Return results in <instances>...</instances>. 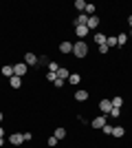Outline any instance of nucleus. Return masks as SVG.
<instances>
[{
  "label": "nucleus",
  "mask_w": 132,
  "mask_h": 148,
  "mask_svg": "<svg viewBox=\"0 0 132 148\" xmlns=\"http://www.w3.org/2000/svg\"><path fill=\"white\" fill-rule=\"evenodd\" d=\"M0 137H5V128L2 126H0Z\"/></svg>",
  "instance_id": "2f4dec72"
},
{
  "label": "nucleus",
  "mask_w": 132,
  "mask_h": 148,
  "mask_svg": "<svg viewBox=\"0 0 132 148\" xmlns=\"http://www.w3.org/2000/svg\"><path fill=\"white\" fill-rule=\"evenodd\" d=\"M0 73H2V75H7V77H13V66H11V64H5Z\"/></svg>",
  "instance_id": "ddd939ff"
},
{
  "label": "nucleus",
  "mask_w": 132,
  "mask_h": 148,
  "mask_svg": "<svg viewBox=\"0 0 132 148\" xmlns=\"http://www.w3.org/2000/svg\"><path fill=\"white\" fill-rule=\"evenodd\" d=\"M108 115H110V117H119V115H121V108H114V106H112V111L108 113Z\"/></svg>",
  "instance_id": "b1692460"
},
{
  "label": "nucleus",
  "mask_w": 132,
  "mask_h": 148,
  "mask_svg": "<svg viewBox=\"0 0 132 148\" xmlns=\"http://www.w3.org/2000/svg\"><path fill=\"white\" fill-rule=\"evenodd\" d=\"M108 51H110V49H108V44H99V53H108Z\"/></svg>",
  "instance_id": "cd10ccee"
},
{
  "label": "nucleus",
  "mask_w": 132,
  "mask_h": 148,
  "mask_svg": "<svg viewBox=\"0 0 132 148\" xmlns=\"http://www.w3.org/2000/svg\"><path fill=\"white\" fill-rule=\"evenodd\" d=\"M86 27H88V31H90V29H97V27H99V16H90Z\"/></svg>",
  "instance_id": "6e6552de"
},
{
  "label": "nucleus",
  "mask_w": 132,
  "mask_h": 148,
  "mask_svg": "<svg viewBox=\"0 0 132 148\" xmlns=\"http://www.w3.org/2000/svg\"><path fill=\"white\" fill-rule=\"evenodd\" d=\"M128 25H130V29H132V16H130V18H128Z\"/></svg>",
  "instance_id": "473e14b6"
},
{
  "label": "nucleus",
  "mask_w": 132,
  "mask_h": 148,
  "mask_svg": "<svg viewBox=\"0 0 132 148\" xmlns=\"http://www.w3.org/2000/svg\"><path fill=\"white\" fill-rule=\"evenodd\" d=\"M112 128H114V126H108V124H106V126L101 128V133H104V135H112Z\"/></svg>",
  "instance_id": "5701e85b"
},
{
  "label": "nucleus",
  "mask_w": 132,
  "mask_h": 148,
  "mask_svg": "<svg viewBox=\"0 0 132 148\" xmlns=\"http://www.w3.org/2000/svg\"><path fill=\"white\" fill-rule=\"evenodd\" d=\"M2 117H5V115H2V111H0V122H2Z\"/></svg>",
  "instance_id": "72a5a7b5"
},
{
  "label": "nucleus",
  "mask_w": 132,
  "mask_h": 148,
  "mask_svg": "<svg viewBox=\"0 0 132 148\" xmlns=\"http://www.w3.org/2000/svg\"><path fill=\"white\" fill-rule=\"evenodd\" d=\"M106 44H108V49H110V47H117V36H108Z\"/></svg>",
  "instance_id": "412c9836"
},
{
  "label": "nucleus",
  "mask_w": 132,
  "mask_h": 148,
  "mask_svg": "<svg viewBox=\"0 0 132 148\" xmlns=\"http://www.w3.org/2000/svg\"><path fill=\"white\" fill-rule=\"evenodd\" d=\"M22 137H24V142H31V139H33L31 130H26V133H22Z\"/></svg>",
  "instance_id": "a878e982"
},
{
  "label": "nucleus",
  "mask_w": 132,
  "mask_h": 148,
  "mask_svg": "<svg viewBox=\"0 0 132 148\" xmlns=\"http://www.w3.org/2000/svg\"><path fill=\"white\" fill-rule=\"evenodd\" d=\"M106 40H108V36H104V33H97V36H95V42H97V47H99V44H106Z\"/></svg>",
  "instance_id": "f3484780"
},
{
  "label": "nucleus",
  "mask_w": 132,
  "mask_h": 148,
  "mask_svg": "<svg viewBox=\"0 0 132 148\" xmlns=\"http://www.w3.org/2000/svg\"><path fill=\"white\" fill-rule=\"evenodd\" d=\"M126 42H128V33H119L117 36V47H123Z\"/></svg>",
  "instance_id": "dca6fc26"
},
{
  "label": "nucleus",
  "mask_w": 132,
  "mask_h": 148,
  "mask_svg": "<svg viewBox=\"0 0 132 148\" xmlns=\"http://www.w3.org/2000/svg\"><path fill=\"white\" fill-rule=\"evenodd\" d=\"M53 135H55L57 139H64V137H66V128H55V133H53Z\"/></svg>",
  "instance_id": "6ab92c4d"
},
{
  "label": "nucleus",
  "mask_w": 132,
  "mask_h": 148,
  "mask_svg": "<svg viewBox=\"0 0 132 148\" xmlns=\"http://www.w3.org/2000/svg\"><path fill=\"white\" fill-rule=\"evenodd\" d=\"M75 9L84 13V9H86V2H84V0H75Z\"/></svg>",
  "instance_id": "aec40b11"
},
{
  "label": "nucleus",
  "mask_w": 132,
  "mask_h": 148,
  "mask_svg": "<svg viewBox=\"0 0 132 148\" xmlns=\"http://www.w3.org/2000/svg\"><path fill=\"white\" fill-rule=\"evenodd\" d=\"M53 84H55V88H62V86H64V80H60V77H57Z\"/></svg>",
  "instance_id": "c756f323"
},
{
  "label": "nucleus",
  "mask_w": 132,
  "mask_h": 148,
  "mask_svg": "<svg viewBox=\"0 0 132 148\" xmlns=\"http://www.w3.org/2000/svg\"><path fill=\"white\" fill-rule=\"evenodd\" d=\"M26 64L24 62H18V64H13V75H18V77H24V73H26Z\"/></svg>",
  "instance_id": "f03ea898"
},
{
  "label": "nucleus",
  "mask_w": 132,
  "mask_h": 148,
  "mask_svg": "<svg viewBox=\"0 0 132 148\" xmlns=\"http://www.w3.org/2000/svg\"><path fill=\"white\" fill-rule=\"evenodd\" d=\"M90 126H93L95 130H99V128H104V126H106V115H99V117H95L93 122H90Z\"/></svg>",
  "instance_id": "39448f33"
},
{
  "label": "nucleus",
  "mask_w": 132,
  "mask_h": 148,
  "mask_svg": "<svg viewBox=\"0 0 132 148\" xmlns=\"http://www.w3.org/2000/svg\"><path fill=\"white\" fill-rule=\"evenodd\" d=\"M73 56L79 58V60H84V58L88 56V42H86V40H77V42H73Z\"/></svg>",
  "instance_id": "f257e3e1"
},
{
  "label": "nucleus",
  "mask_w": 132,
  "mask_h": 148,
  "mask_svg": "<svg viewBox=\"0 0 132 148\" xmlns=\"http://www.w3.org/2000/svg\"><path fill=\"white\" fill-rule=\"evenodd\" d=\"M5 146V137H0V148Z\"/></svg>",
  "instance_id": "7c9ffc66"
},
{
  "label": "nucleus",
  "mask_w": 132,
  "mask_h": 148,
  "mask_svg": "<svg viewBox=\"0 0 132 148\" xmlns=\"http://www.w3.org/2000/svg\"><path fill=\"white\" fill-rule=\"evenodd\" d=\"M9 84H11V88H20V86H22V77L13 75V77H9Z\"/></svg>",
  "instance_id": "9d476101"
},
{
  "label": "nucleus",
  "mask_w": 132,
  "mask_h": 148,
  "mask_svg": "<svg viewBox=\"0 0 132 148\" xmlns=\"http://www.w3.org/2000/svg\"><path fill=\"white\" fill-rule=\"evenodd\" d=\"M26 64V66H35V64H38L40 62V58L35 56V53H24V60H22Z\"/></svg>",
  "instance_id": "7ed1b4c3"
},
{
  "label": "nucleus",
  "mask_w": 132,
  "mask_h": 148,
  "mask_svg": "<svg viewBox=\"0 0 132 148\" xmlns=\"http://www.w3.org/2000/svg\"><path fill=\"white\" fill-rule=\"evenodd\" d=\"M112 135L117 137V139H119V137H123V135H126V128H123V126H114V128H112Z\"/></svg>",
  "instance_id": "f8f14e48"
},
{
  "label": "nucleus",
  "mask_w": 132,
  "mask_h": 148,
  "mask_svg": "<svg viewBox=\"0 0 132 148\" xmlns=\"http://www.w3.org/2000/svg\"><path fill=\"white\" fill-rule=\"evenodd\" d=\"M128 38H132V29H130V33H128Z\"/></svg>",
  "instance_id": "f704fd0d"
},
{
  "label": "nucleus",
  "mask_w": 132,
  "mask_h": 148,
  "mask_svg": "<svg viewBox=\"0 0 132 148\" xmlns=\"http://www.w3.org/2000/svg\"><path fill=\"white\" fill-rule=\"evenodd\" d=\"M60 51H62V53H73V42H68V40H66V42H60Z\"/></svg>",
  "instance_id": "1a4fd4ad"
},
{
  "label": "nucleus",
  "mask_w": 132,
  "mask_h": 148,
  "mask_svg": "<svg viewBox=\"0 0 132 148\" xmlns=\"http://www.w3.org/2000/svg\"><path fill=\"white\" fill-rule=\"evenodd\" d=\"M22 142H24L22 133H11V137H9V144H11V146H20Z\"/></svg>",
  "instance_id": "423d86ee"
},
{
  "label": "nucleus",
  "mask_w": 132,
  "mask_h": 148,
  "mask_svg": "<svg viewBox=\"0 0 132 148\" xmlns=\"http://www.w3.org/2000/svg\"><path fill=\"white\" fill-rule=\"evenodd\" d=\"M57 69L60 66H57L55 62H49V73H57Z\"/></svg>",
  "instance_id": "393cba45"
},
{
  "label": "nucleus",
  "mask_w": 132,
  "mask_h": 148,
  "mask_svg": "<svg viewBox=\"0 0 132 148\" xmlns=\"http://www.w3.org/2000/svg\"><path fill=\"white\" fill-rule=\"evenodd\" d=\"M46 142H49V146H51V148H53V146H57V142H60V139H57V137H55V135H51V137H49V139H46Z\"/></svg>",
  "instance_id": "4be33fe9"
},
{
  "label": "nucleus",
  "mask_w": 132,
  "mask_h": 148,
  "mask_svg": "<svg viewBox=\"0 0 132 148\" xmlns=\"http://www.w3.org/2000/svg\"><path fill=\"white\" fill-rule=\"evenodd\" d=\"M68 71H66V69H62V66H60V69H57V77H60V80H66V77H68Z\"/></svg>",
  "instance_id": "a211bd4d"
},
{
  "label": "nucleus",
  "mask_w": 132,
  "mask_h": 148,
  "mask_svg": "<svg viewBox=\"0 0 132 148\" xmlns=\"http://www.w3.org/2000/svg\"><path fill=\"white\" fill-rule=\"evenodd\" d=\"M75 36L79 38V40H86V36H88V27L84 25V27H75Z\"/></svg>",
  "instance_id": "0eeeda50"
},
{
  "label": "nucleus",
  "mask_w": 132,
  "mask_h": 148,
  "mask_svg": "<svg viewBox=\"0 0 132 148\" xmlns=\"http://www.w3.org/2000/svg\"><path fill=\"white\" fill-rule=\"evenodd\" d=\"M68 82H70V84H79V82H82V75H79V73H70Z\"/></svg>",
  "instance_id": "2eb2a0df"
},
{
  "label": "nucleus",
  "mask_w": 132,
  "mask_h": 148,
  "mask_svg": "<svg viewBox=\"0 0 132 148\" xmlns=\"http://www.w3.org/2000/svg\"><path fill=\"white\" fill-rule=\"evenodd\" d=\"M99 111H101V115H108V113L112 111V102H110V99H101L99 102Z\"/></svg>",
  "instance_id": "20e7f679"
},
{
  "label": "nucleus",
  "mask_w": 132,
  "mask_h": 148,
  "mask_svg": "<svg viewBox=\"0 0 132 148\" xmlns=\"http://www.w3.org/2000/svg\"><path fill=\"white\" fill-rule=\"evenodd\" d=\"M46 80H49V82H55L57 80V73H46Z\"/></svg>",
  "instance_id": "bb28decb"
},
{
  "label": "nucleus",
  "mask_w": 132,
  "mask_h": 148,
  "mask_svg": "<svg viewBox=\"0 0 132 148\" xmlns=\"http://www.w3.org/2000/svg\"><path fill=\"white\" fill-rule=\"evenodd\" d=\"M110 102H112V106H114V108H121V106H123V97H121V95H114V97L110 99Z\"/></svg>",
  "instance_id": "4468645a"
},
{
  "label": "nucleus",
  "mask_w": 132,
  "mask_h": 148,
  "mask_svg": "<svg viewBox=\"0 0 132 148\" xmlns=\"http://www.w3.org/2000/svg\"><path fill=\"white\" fill-rule=\"evenodd\" d=\"M49 62H51V60H49V56H42V58H40V62H38V64H49Z\"/></svg>",
  "instance_id": "c85d7f7f"
},
{
  "label": "nucleus",
  "mask_w": 132,
  "mask_h": 148,
  "mask_svg": "<svg viewBox=\"0 0 132 148\" xmlns=\"http://www.w3.org/2000/svg\"><path fill=\"white\" fill-rule=\"evenodd\" d=\"M75 99L77 102H86L88 99V91H75Z\"/></svg>",
  "instance_id": "9b49d317"
}]
</instances>
